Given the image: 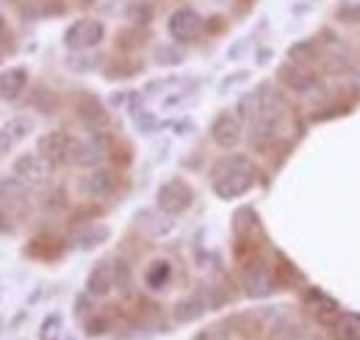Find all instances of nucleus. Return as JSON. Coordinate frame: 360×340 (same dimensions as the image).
<instances>
[{
    "label": "nucleus",
    "instance_id": "obj_15",
    "mask_svg": "<svg viewBox=\"0 0 360 340\" xmlns=\"http://www.w3.org/2000/svg\"><path fill=\"white\" fill-rule=\"evenodd\" d=\"M277 81L283 86H288V89H294V91H311L316 86L314 75L305 72L302 67H294V64H283L277 70Z\"/></svg>",
    "mask_w": 360,
    "mask_h": 340
},
{
    "label": "nucleus",
    "instance_id": "obj_21",
    "mask_svg": "<svg viewBox=\"0 0 360 340\" xmlns=\"http://www.w3.org/2000/svg\"><path fill=\"white\" fill-rule=\"evenodd\" d=\"M150 221H144V227L153 233V235H167V233H172V227H175V221H172V216H153V213H144Z\"/></svg>",
    "mask_w": 360,
    "mask_h": 340
},
{
    "label": "nucleus",
    "instance_id": "obj_9",
    "mask_svg": "<svg viewBox=\"0 0 360 340\" xmlns=\"http://www.w3.org/2000/svg\"><path fill=\"white\" fill-rule=\"evenodd\" d=\"M120 185V177L114 169H94L81 180V191L89 200H108Z\"/></svg>",
    "mask_w": 360,
    "mask_h": 340
},
{
    "label": "nucleus",
    "instance_id": "obj_25",
    "mask_svg": "<svg viewBox=\"0 0 360 340\" xmlns=\"http://www.w3.org/2000/svg\"><path fill=\"white\" fill-rule=\"evenodd\" d=\"M105 329H108V321H105L103 315H100V318H91L89 324H86V332H89V335H103Z\"/></svg>",
    "mask_w": 360,
    "mask_h": 340
},
{
    "label": "nucleus",
    "instance_id": "obj_11",
    "mask_svg": "<svg viewBox=\"0 0 360 340\" xmlns=\"http://www.w3.org/2000/svg\"><path fill=\"white\" fill-rule=\"evenodd\" d=\"M117 288V263L111 260H103L91 268L89 280H86V294L94 299L108 296L111 291Z\"/></svg>",
    "mask_w": 360,
    "mask_h": 340
},
{
    "label": "nucleus",
    "instance_id": "obj_7",
    "mask_svg": "<svg viewBox=\"0 0 360 340\" xmlns=\"http://www.w3.org/2000/svg\"><path fill=\"white\" fill-rule=\"evenodd\" d=\"M202 28H205L202 17H200L194 8H188V6L172 11V14H169V22H167V31H169V37H172L175 42H194V39L202 34Z\"/></svg>",
    "mask_w": 360,
    "mask_h": 340
},
{
    "label": "nucleus",
    "instance_id": "obj_19",
    "mask_svg": "<svg viewBox=\"0 0 360 340\" xmlns=\"http://www.w3.org/2000/svg\"><path fill=\"white\" fill-rule=\"evenodd\" d=\"M78 117H81L89 128H103V125L108 122V114H105V111H103V105H100L97 100H91V97H86V100L81 103Z\"/></svg>",
    "mask_w": 360,
    "mask_h": 340
},
{
    "label": "nucleus",
    "instance_id": "obj_17",
    "mask_svg": "<svg viewBox=\"0 0 360 340\" xmlns=\"http://www.w3.org/2000/svg\"><path fill=\"white\" fill-rule=\"evenodd\" d=\"M202 313H205V301H202L200 294L180 299L178 304H175V321H180V324H188V321L200 318Z\"/></svg>",
    "mask_w": 360,
    "mask_h": 340
},
{
    "label": "nucleus",
    "instance_id": "obj_4",
    "mask_svg": "<svg viewBox=\"0 0 360 340\" xmlns=\"http://www.w3.org/2000/svg\"><path fill=\"white\" fill-rule=\"evenodd\" d=\"M37 152H39L45 161H50L53 166L72 164L75 138H72L67 130H47L45 136H39V141H37Z\"/></svg>",
    "mask_w": 360,
    "mask_h": 340
},
{
    "label": "nucleus",
    "instance_id": "obj_2",
    "mask_svg": "<svg viewBox=\"0 0 360 340\" xmlns=\"http://www.w3.org/2000/svg\"><path fill=\"white\" fill-rule=\"evenodd\" d=\"M280 119H283V103L269 91L258 94V108L250 117V144L255 150H269V144L277 138Z\"/></svg>",
    "mask_w": 360,
    "mask_h": 340
},
{
    "label": "nucleus",
    "instance_id": "obj_6",
    "mask_svg": "<svg viewBox=\"0 0 360 340\" xmlns=\"http://www.w3.org/2000/svg\"><path fill=\"white\" fill-rule=\"evenodd\" d=\"M103 37H105V25L100 20L86 17V20H78V22H72L67 28L64 44L70 50H91V47H97V44L103 42Z\"/></svg>",
    "mask_w": 360,
    "mask_h": 340
},
{
    "label": "nucleus",
    "instance_id": "obj_3",
    "mask_svg": "<svg viewBox=\"0 0 360 340\" xmlns=\"http://www.w3.org/2000/svg\"><path fill=\"white\" fill-rule=\"evenodd\" d=\"M50 169H53V164L45 161L39 152H22V155H17L14 164H11V177H14L22 188L34 191V188H42L47 183Z\"/></svg>",
    "mask_w": 360,
    "mask_h": 340
},
{
    "label": "nucleus",
    "instance_id": "obj_12",
    "mask_svg": "<svg viewBox=\"0 0 360 340\" xmlns=\"http://www.w3.org/2000/svg\"><path fill=\"white\" fill-rule=\"evenodd\" d=\"M305 310L314 315L316 321H321V324H335L338 315H341L338 301L333 296H327L324 291H316V288H311L305 294Z\"/></svg>",
    "mask_w": 360,
    "mask_h": 340
},
{
    "label": "nucleus",
    "instance_id": "obj_5",
    "mask_svg": "<svg viewBox=\"0 0 360 340\" xmlns=\"http://www.w3.org/2000/svg\"><path fill=\"white\" fill-rule=\"evenodd\" d=\"M158 211L167 213V216H180V213H186L191 208V202H194V191H191V185L186 183V180H180V177H172V180H167L161 188H158Z\"/></svg>",
    "mask_w": 360,
    "mask_h": 340
},
{
    "label": "nucleus",
    "instance_id": "obj_1",
    "mask_svg": "<svg viewBox=\"0 0 360 340\" xmlns=\"http://www.w3.org/2000/svg\"><path fill=\"white\" fill-rule=\"evenodd\" d=\"M258 169L247 155H225L211 166V188L219 200H238L255 185Z\"/></svg>",
    "mask_w": 360,
    "mask_h": 340
},
{
    "label": "nucleus",
    "instance_id": "obj_24",
    "mask_svg": "<svg viewBox=\"0 0 360 340\" xmlns=\"http://www.w3.org/2000/svg\"><path fill=\"white\" fill-rule=\"evenodd\" d=\"M180 58H183V53L180 50H169V47H158V53H155L158 64H178Z\"/></svg>",
    "mask_w": 360,
    "mask_h": 340
},
{
    "label": "nucleus",
    "instance_id": "obj_28",
    "mask_svg": "<svg viewBox=\"0 0 360 340\" xmlns=\"http://www.w3.org/2000/svg\"><path fill=\"white\" fill-rule=\"evenodd\" d=\"M219 340H225V338H219Z\"/></svg>",
    "mask_w": 360,
    "mask_h": 340
},
{
    "label": "nucleus",
    "instance_id": "obj_13",
    "mask_svg": "<svg viewBox=\"0 0 360 340\" xmlns=\"http://www.w3.org/2000/svg\"><path fill=\"white\" fill-rule=\"evenodd\" d=\"M105 155H108V147H105L103 133H91L89 138L75 141V155H72V164H78V166H97V164H100Z\"/></svg>",
    "mask_w": 360,
    "mask_h": 340
},
{
    "label": "nucleus",
    "instance_id": "obj_8",
    "mask_svg": "<svg viewBox=\"0 0 360 340\" xmlns=\"http://www.w3.org/2000/svg\"><path fill=\"white\" fill-rule=\"evenodd\" d=\"M274 274H271V268L264 263V260H252V263H247V268H244V288H247V294L252 299H261V296H269L271 291H274Z\"/></svg>",
    "mask_w": 360,
    "mask_h": 340
},
{
    "label": "nucleus",
    "instance_id": "obj_23",
    "mask_svg": "<svg viewBox=\"0 0 360 340\" xmlns=\"http://www.w3.org/2000/svg\"><path fill=\"white\" fill-rule=\"evenodd\" d=\"M103 238H108V230H105V227H91V230H86L78 241H81V247H94V244H100Z\"/></svg>",
    "mask_w": 360,
    "mask_h": 340
},
{
    "label": "nucleus",
    "instance_id": "obj_18",
    "mask_svg": "<svg viewBox=\"0 0 360 340\" xmlns=\"http://www.w3.org/2000/svg\"><path fill=\"white\" fill-rule=\"evenodd\" d=\"M335 340H360V313H344L333 324Z\"/></svg>",
    "mask_w": 360,
    "mask_h": 340
},
{
    "label": "nucleus",
    "instance_id": "obj_16",
    "mask_svg": "<svg viewBox=\"0 0 360 340\" xmlns=\"http://www.w3.org/2000/svg\"><path fill=\"white\" fill-rule=\"evenodd\" d=\"M172 280V263L169 260H153L144 271V282L150 291H164Z\"/></svg>",
    "mask_w": 360,
    "mask_h": 340
},
{
    "label": "nucleus",
    "instance_id": "obj_20",
    "mask_svg": "<svg viewBox=\"0 0 360 340\" xmlns=\"http://www.w3.org/2000/svg\"><path fill=\"white\" fill-rule=\"evenodd\" d=\"M6 133H8V138L17 144V141H22V138H28V133L34 130V122L28 119V117H14V119H8L6 122Z\"/></svg>",
    "mask_w": 360,
    "mask_h": 340
},
{
    "label": "nucleus",
    "instance_id": "obj_26",
    "mask_svg": "<svg viewBox=\"0 0 360 340\" xmlns=\"http://www.w3.org/2000/svg\"><path fill=\"white\" fill-rule=\"evenodd\" d=\"M11 144H14V141L8 138V133H6V130H0V155H6V152L11 150Z\"/></svg>",
    "mask_w": 360,
    "mask_h": 340
},
{
    "label": "nucleus",
    "instance_id": "obj_22",
    "mask_svg": "<svg viewBox=\"0 0 360 340\" xmlns=\"http://www.w3.org/2000/svg\"><path fill=\"white\" fill-rule=\"evenodd\" d=\"M39 332H42V335H39L42 340H56V338H58V332H61V315H47Z\"/></svg>",
    "mask_w": 360,
    "mask_h": 340
},
{
    "label": "nucleus",
    "instance_id": "obj_14",
    "mask_svg": "<svg viewBox=\"0 0 360 340\" xmlns=\"http://www.w3.org/2000/svg\"><path fill=\"white\" fill-rule=\"evenodd\" d=\"M28 89V70L25 67H11L6 72H0V97L14 103L22 97V91Z\"/></svg>",
    "mask_w": 360,
    "mask_h": 340
},
{
    "label": "nucleus",
    "instance_id": "obj_10",
    "mask_svg": "<svg viewBox=\"0 0 360 340\" xmlns=\"http://www.w3.org/2000/svg\"><path fill=\"white\" fill-rule=\"evenodd\" d=\"M241 133H244L241 119H238L236 114H230V111L219 114V117L211 122V138H214V144L222 147V150H233V147L241 141Z\"/></svg>",
    "mask_w": 360,
    "mask_h": 340
},
{
    "label": "nucleus",
    "instance_id": "obj_27",
    "mask_svg": "<svg viewBox=\"0 0 360 340\" xmlns=\"http://www.w3.org/2000/svg\"><path fill=\"white\" fill-rule=\"evenodd\" d=\"M302 340H305V338H302ZM311 340H314V338H311Z\"/></svg>",
    "mask_w": 360,
    "mask_h": 340
}]
</instances>
